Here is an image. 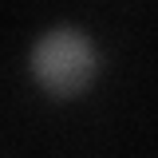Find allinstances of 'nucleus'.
I'll return each mask as SVG.
<instances>
[{
    "instance_id": "f257e3e1",
    "label": "nucleus",
    "mask_w": 158,
    "mask_h": 158,
    "mask_svg": "<svg viewBox=\"0 0 158 158\" xmlns=\"http://www.w3.org/2000/svg\"><path fill=\"white\" fill-rule=\"evenodd\" d=\"M32 75L52 99H75L99 75V52L75 28H52L32 52Z\"/></svg>"
}]
</instances>
